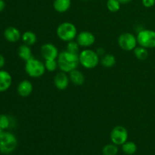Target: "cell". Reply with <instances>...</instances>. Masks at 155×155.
Here are the masks:
<instances>
[{
	"label": "cell",
	"mask_w": 155,
	"mask_h": 155,
	"mask_svg": "<svg viewBox=\"0 0 155 155\" xmlns=\"http://www.w3.org/2000/svg\"><path fill=\"white\" fill-rule=\"evenodd\" d=\"M57 61L60 71L67 74L77 69V67L80 64L79 54L71 53L67 50L59 53Z\"/></svg>",
	"instance_id": "obj_1"
},
{
	"label": "cell",
	"mask_w": 155,
	"mask_h": 155,
	"mask_svg": "<svg viewBox=\"0 0 155 155\" xmlns=\"http://www.w3.org/2000/svg\"><path fill=\"white\" fill-rule=\"evenodd\" d=\"M80 64L86 69H93L98 66L100 57L94 50L86 48L79 53Z\"/></svg>",
	"instance_id": "obj_2"
},
{
	"label": "cell",
	"mask_w": 155,
	"mask_h": 155,
	"mask_svg": "<svg viewBox=\"0 0 155 155\" xmlns=\"http://www.w3.org/2000/svg\"><path fill=\"white\" fill-rule=\"evenodd\" d=\"M56 33L61 40L67 42L74 40L78 34L76 26L71 22H63L59 24Z\"/></svg>",
	"instance_id": "obj_3"
},
{
	"label": "cell",
	"mask_w": 155,
	"mask_h": 155,
	"mask_svg": "<svg viewBox=\"0 0 155 155\" xmlns=\"http://www.w3.org/2000/svg\"><path fill=\"white\" fill-rule=\"evenodd\" d=\"M18 146V140L13 133L3 131L0 135V152L8 154L13 152Z\"/></svg>",
	"instance_id": "obj_4"
},
{
	"label": "cell",
	"mask_w": 155,
	"mask_h": 155,
	"mask_svg": "<svg viewBox=\"0 0 155 155\" xmlns=\"http://www.w3.org/2000/svg\"><path fill=\"white\" fill-rule=\"evenodd\" d=\"M24 69L27 75L32 78H39L46 71L45 64L42 61L38 60L33 57L26 61Z\"/></svg>",
	"instance_id": "obj_5"
},
{
	"label": "cell",
	"mask_w": 155,
	"mask_h": 155,
	"mask_svg": "<svg viewBox=\"0 0 155 155\" xmlns=\"http://www.w3.org/2000/svg\"><path fill=\"white\" fill-rule=\"evenodd\" d=\"M137 42L139 45L146 48H155V31L144 29L137 33Z\"/></svg>",
	"instance_id": "obj_6"
},
{
	"label": "cell",
	"mask_w": 155,
	"mask_h": 155,
	"mask_svg": "<svg viewBox=\"0 0 155 155\" xmlns=\"http://www.w3.org/2000/svg\"><path fill=\"white\" fill-rule=\"evenodd\" d=\"M117 42L120 48L124 51H133L137 47V38L131 33H124L118 37Z\"/></svg>",
	"instance_id": "obj_7"
},
{
	"label": "cell",
	"mask_w": 155,
	"mask_h": 155,
	"mask_svg": "<svg viewBox=\"0 0 155 155\" xmlns=\"http://www.w3.org/2000/svg\"><path fill=\"white\" fill-rule=\"evenodd\" d=\"M128 132L123 126H117L110 132V140L112 143L118 145H122L127 142Z\"/></svg>",
	"instance_id": "obj_8"
},
{
	"label": "cell",
	"mask_w": 155,
	"mask_h": 155,
	"mask_svg": "<svg viewBox=\"0 0 155 155\" xmlns=\"http://www.w3.org/2000/svg\"><path fill=\"white\" fill-rule=\"evenodd\" d=\"M40 52L45 61L57 59L60 53L57 47L52 43H45L42 45L40 48Z\"/></svg>",
	"instance_id": "obj_9"
},
{
	"label": "cell",
	"mask_w": 155,
	"mask_h": 155,
	"mask_svg": "<svg viewBox=\"0 0 155 155\" xmlns=\"http://www.w3.org/2000/svg\"><path fill=\"white\" fill-rule=\"evenodd\" d=\"M77 42L80 47L88 48L95 43V36L92 33L89 31H82L77 36Z\"/></svg>",
	"instance_id": "obj_10"
},
{
	"label": "cell",
	"mask_w": 155,
	"mask_h": 155,
	"mask_svg": "<svg viewBox=\"0 0 155 155\" xmlns=\"http://www.w3.org/2000/svg\"><path fill=\"white\" fill-rule=\"evenodd\" d=\"M69 76L67 75V73L63 72V71L58 73L54 78V86L59 90H65L69 86Z\"/></svg>",
	"instance_id": "obj_11"
},
{
	"label": "cell",
	"mask_w": 155,
	"mask_h": 155,
	"mask_svg": "<svg viewBox=\"0 0 155 155\" xmlns=\"http://www.w3.org/2000/svg\"><path fill=\"white\" fill-rule=\"evenodd\" d=\"M22 34L20 30L15 27H8L5 30L4 37L8 42H17L21 39Z\"/></svg>",
	"instance_id": "obj_12"
},
{
	"label": "cell",
	"mask_w": 155,
	"mask_h": 155,
	"mask_svg": "<svg viewBox=\"0 0 155 155\" xmlns=\"http://www.w3.org/2000/svg\"><path fill=\"white\" fill-rule=\"evenodd\" d=\"M33 89V86L31 82L27 80H24L20 82L17 88V92L21 97L27 98L32 93Z\"/></svg>",
	"instance_id": "obj_13"
},
{
	"label": "cell",
	"mask_w": 155,
	"mask_h": 155,
	"mask_svg": "<svg viewBox=\"0 0 155 155\" xmlns=\"http://www.w3.org/2000/svg\"><path fill=\"white\" fill-rule=\"evenodd\" d=\"M12 77L8 71L0 70V92H4L11 87Z\"/></svg>",
	"instance_id": "obj_14"
},
{
	"label": "cell",
	"mask_w": 155,
	"mask_h": 155,
	"mask_svg": "<svg viewBox=\"0 0 155 155\" xmlns=\"http://www.w3.org/2000/svg\"><path fill=\"white\" fill-rule=\"evenodd\" d=\"M70 81L75 86H82L85 82L84 74L77 69L74 70L69 73Z\"/></svg>",
	"instance_id": "obj_15"
},
{
	"label": "cell",
	"mask_w": 155,
	"mask_h": 155,
	"mask_svg": "<svg viewBox=\"0 0 155 155\" xmlns=\"http://www.w3.org/2000/svg\"><path fill=\"white\" fill-rule=\"evenodd\" d=\"M71 6V0H54L53 8L58 13L68 12Z\"/></svg>",
	"instance_id": "obj_16"
},
{
	"label": "cell",
	"mask_w": 155,
	"mask_h": 155,
	"mask_svg": "<svg viewBox=\"0 0 155 155\" xmlns=\"http://www.w3.org/2000/svg\"><path fill=\"white\" fill-rule=\"evenodd\" d=\"M18 54L20 58L22 59L25 62L33 57L31 48L29 45H26V44H23V45H20L18 49Z\"/></svg>",
	"instance_id": "obj_17"
},
{
	"label": "cell",
	"mask_w": 155,
	"mask_h": 155,
	"mask_svg": "<svg viewBox=\"0 0 155 155\" xmlns=\"http://www.w3.org/2000/svg\"><path fill=\"white\" fill-rule=\"evenodd\" d=\"M15 120L6 114H0V128L4 131L9 128L15 127Z\"/></svg>",
	"instance_id": "obj_18"
},
{
	"label": "cell",
	"mask_w": 155,
	"mask_h": 155,
	"mask_svg": "<svg viewBox=\"0 0 155 155\" xmlns=\"http://www.w3.org/2000/svg\"><path fill=\"white\" fill-rule=\"evenodd\" d=\"M21 39H22L24 44L29 45H33L37 41V37H36V33L32 31H26L21 36Z\"/></svg>",
	"instance_id": "obj_19"
},
{
	"label": "cell",
	"mask_w": 155,
	"mask_h": 155,
	"mask_svg": "<svg viewBox=\"0 0 155 155\" xmlns=\"http://www.w3.org/2000/svg\"><path fill=\"white\" fill-rule=\"evenodd\" d=\"M100 62L102 64L103 67L107 68H112L116 64V58L114 56L111 54H105L101 57L100 58Z\"/></svg>",
	"instance_id": "obj_20"
},
{
	"label": "cell",
	"mask_w": 155,
	"mask_h": 155,
	"mask_svg": "<svg viewBox=\"0 0 155 155\" xmlns=\"http://www.w3.org/2000/svg\"><path fill=\"white\" fill-rule=\"evenodd\" d=\"M134 54L137 59L140 61H145L148 58V48H144V47L139 46L136 47L134 50Z\"/></svg>",
	"instance_id": "obj_21"
},
{
	"label": "cell",
	"mask_w": 155,
	"mask_h": 155,
	"mask_svg": "<svg viewBox=\"0 0 155 155\" xmlns=\"http://www.w3.org/2000/svg\"><path fill=\"white\" fill-rule=\"evenodd\" d=\"M122 151L124 154L133 155L137 151V145L133 142H126L122 145Z\"/></svg>",
	"instance_id": "obj_22"
},
{
	"label": "cell",
	"mask_w": 155,
	"mask_h": 155,
	"mask_svg": "<svg viewBox=\"0 0 155 155\" xmlns=\"http://www.w3.org/2000/svg\"><path fill=\"white\" fill-rule=\"evenodd\" d=\"M118 153L117 145L114 143L104 145L102 149L103 155H117Z\"/></svg>",
	"instance_id": "obj_23"
},
{
	"label": "cell",
	"mask_w": 155,
	"mask_h": 155,
	"mask_svg": "<svg viewBox=\"0 0 155 155\" xmlns=\"http://www.w3.org/2000/svg\"><path fill=\"white\" fill-rule=\"evenodd\" d=\"M120 5L118 0H107L106 5L110 12H117L120 9Z\"/></svg>",
	"instance_id": "obj_24"
},
{
	"label": "cell",
	"mask_w": 155,
	"mask_h": 155,
	"mask_svg": "<svg viewBox=\"0 0 155 155\" xmlns=\"http://www.w3.org/2000/svg\"><path fill=\"white\" fill-rule=\"evenodd\" d=\"M66 50L71 53H74V54H79V51H80V45L77 43V41H70L68 42L67 45Z\"/></svg>",
	"instance_id": "obj_25"
},
{
	"label": "cell",
	"mask_w": 155,
	"mask_h": 155,
	"mask_svg": "<svg viewBox=\"0 0 155 155\" xmlns=\"http://www.w3.org/2000/svg\"><path fill=\"white\" fill-rule=\"evenodd\" d=\"M45 70L48 71V72H53V71H56L58 68V64L57 59L54 60H46L45 61Z\"/></svg>",
	"instance_id": "obj_26"
},
{
	"label": "cell",
	"mask_w": 155,
	"mask_h": 155,
	"mask_svg": "<svg viewBox=\"0 0 155 155\" xmlns=\"http://www.w3.org/2000/svg\"><path fill=\"white\" fill-rule=\"evenodd\" d=\"M142 3L144 7L151 8L154 6L155 0H142Z\"/></svg>",
	"instance_id": "obj_27"
},
{
	"label": "cell",
	"mask_w": 155,
	"mask_h": 155,
	"mask_svg": "<svg viewBox=\"0 0 155 155\" xmlns=\"http://www.w3.org/2000/svg\"><path fill=\"white\" fill-rule=\"evenodd\" d=\"M96 53L98 54V55L99 56V57H102L103 55H104L105 54V49H104V48H102V47H100V48H97L96 51Z\"/></svg>",
	"instance_id": "obj_28"
},
{
	"label": "cell",
	"mask_w": 155,
	"mask_h": 155,
	"mask_svg": "<svg viewBox=\"0 0 155 155\" xmlns=\"http://www.w3.org/2000/svg\"><path fill=\"white\" fill-rule=\"evenodd\" d=\"M5 57L2 54H0V70L5 66Z\"/></svg>",
	"instance_id": "obj_29"
},
{
	"label": "cell",
	"mask_w": 155,
	"mask_h": 155,
	"mask_svg": "<svg viewBox=\"0 0 155 155\" xmlns=\"http://www.w3.org/2000/svg\"><path fill=\"white\" fill-rule=\"evenodd\" d=\"M5 8V2L4 0H0V12H3Z\"/></svg>",
	"instance_id": "obj_30"
},
{
	"label": "cell",
	"mask_w": 155,
	"mask_h": 155,
	"mask_svg": "<svg viewBox=\"0 0 155 155\" xmlns=\"http://www.w3.org/2000/svg\"><path fill=\"white\" fill-rule=\"evenodd\" d=\"M118 1L120 2V4H127V3L130 2L132 0H118Z\"/></svg>",
	"instance_id": "obj_31"
},
{
	"label": "cell",
	"mask_w": 155,
	"mask_h": 155,
	"mask_svg": "<svg viewBox=\"0 0 155 155\" xmlns=\"http://www.w3.org/2000/svg\"><path fill=\"white\" fill-rule=\"evenodd\" d=\"M2 132H3V130H2V129H1V128H0V135H1V133H2Z\"/></svg>",
	"instance_id": "obj_32"
},
{
	"label": "cell",
	"mask_w": 155,
	"mask_h": 155,
	"mask_svg": "<svg viewBox=\"0 0 155 155\" xmlns=\"http://www.w3.org/2000/svg\"><path fill=\"white\" fill-rule=\"evenodd\" d=\"M83 1H87V0H83Z\"/></svg>",
	"instance_id": "obj_33"
}]
</instances>
